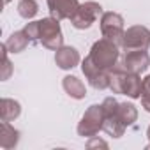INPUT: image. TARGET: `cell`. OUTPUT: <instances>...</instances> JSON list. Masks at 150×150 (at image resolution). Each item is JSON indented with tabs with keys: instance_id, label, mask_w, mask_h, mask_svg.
<instances>
[{
	"instance_id": "cell-13",
	"label": "cell",
	"mask_w": 150,
	"mask_h": 150,
	"mask_svg": "<svg viewBox=\"0 0 150 150\" xmlns=\"http://www.w3.org/2000/svg\"><path fill=\"white\" fill-rule=\"evenodd\" d=\"M4 44L7 46V51L9 53H21L30 44V41H28V37H27V34L23 30H18V32H13L11 37Z\"/></svg>"
},
{
	"instance_id": "cell-9",
	"label": "cell",
	"mask_w": 150,
	"mask_h": 150,
	"mask_svg": "<svg viewBox=\"0 0 150 150\" xmlns=\"http://www.w3.org/2000/svg\"><path fill=\"white\" fill-rule=\"evenodd\" d=\"M80 53L78 50L74 48V46H62L55 51V64L64 69V71H69L72 67H76L80 64Z\"/></svg>"
},
{
	"instance_id": "cell-16",
	"label": "cell",
	"mask_w": 150,
	"mask_h": 150,
	"mask_svg": "<svg viewBox=\"0 0 150 150\" xmlns=\"http://www.w3.org/2000/svg\"><path fill=\"white\" fill-rule=\"evenodd\" d=\"M103 131L108 132V134L113 136V138H120V136H124V132H125V125L118 120L117 115H111V117H104Z\"/></svg>"
},
{
	"instance_id": "cell-20",
	"label": "cell",
	"mask_w": 150,
	"mask_h": 150,
	"mask_svg": "<svg viewBox=\"0 0 150 150\" xmlns=\"http://www.w3.org/2000/svg\"><path fill=\"white\" fill-rule=\"evenodd\" d=\"M2 50H4V71H2V80H7L11 76V72H13V67H11V62L7 58V46L2 44Z\"/></svg>"
},
{
	"instance_id": "cell-18",
	"label": "cell",
	"mask_w": 150,
	"mask_h": 150,
	"mask_svg": "<svg viewBox=\"0 0 150 150\" xmlns=\"http://www.w3.org/2000/svg\"><path fill=\"white\" fill-rule=\"evenodd\" d=\"M23 32L27 34V37H28L30 44H37V42H41L39 21H30V23H27V25H25V28H23Z\"/></svg>"
},
{
	"instance_id": "cell-25",
	"label": "cell",
	"mask_w": 150,
	"mask_h": 150,
	"mask_svg": "<svg viewBox=\"0 0 150 150\" xmlns=\"http://www.w3.org/2000/svg\"><path fill=\"white\" fill-rule=\"evenodd\" d=\"M9 2H11V0H4V4H9Z\"/></svg>"
},
{
	"instance_id": "cell-19",
	"label": "cell",
	"mask_w": 150,
	"mask_h": 150,
	"mask_svg": "<svg viewBox=\"0 0 150 150\" xmlns=\"http://www.w3.org/2000/svg\"><path fill=\"white\" fill-rule=\"evenodd\" d=\"M118 101L115 97H106L103 101V110H104V117H111V115H117V110H118Z\"/></svg>"
},
{
	"instance_id": "cell-17",
	"label": "cell",
	"mask_w": 150,
	"mask_h": 150,
	"mask_svg": "<svg viewBox=\"0 0 150 150\" xmlns=\"http://www.w3.org/2000/svg\"><path fill=\"white\" fill-rule=\"evenodd\" d=\"M39 11V6L35 0H20L18 2V14L23 20H32Z\"/></svg>"
},
{
	"instance_id": "cell-21",
	"label": "cell",
	"mask_w": 150,
	"mask_h": 150,
	"mask_svg": "<svg viewBox=\"0 0 150 150\" xmlns=\"http://www.w3.org/2000/svg\"><path fill=\"white\" fill-rule=\"evenodd\" d=\"M150 94V74L143 80V92H141V96H148Z\"/></svg>"
},
{
	"instance_id": "cell-23",
	"label": "cell",
	"mask_w": 150,
	"mask_h": 150,
	"mask_svg": "<svg viewBox=\"0 0 150 150\" xmlns=\"http://www.w3.org/2000/svg\"><path fill=\"white\" fill-rule=\"evenodd\" d=\"M141 106L145 108V111L150 113V94L148 96H141Z\"/></svg>"
},
{
	"instance_id": "cell-10",
	"label": "cell",
	"mask_w": 150,
	"mask_h": 150,
	"mask_svg": "<svg viewBox=\"0 0 150 150\" xmlns=\"http://www.w3.org/2000/svg\"><path fill=\"white\" fill-rule=\"evenodd\" d=\"M20 141V131L14 129L9 122H2L0 124V146L11 150L18 145Z\"/></svg>"
},
{
	"instance_id": "cell-1",
	"label": "cell",
	"mask_w": 150,
	"mask_h": 150,
	"mask_svg": "<svg viewBox=\"0 0 150 150\" xmlns=\"http://www.w3.org/2000/svg\"><path fill=\"white\" fill-rule=\"evenodd\" d=\"M118 44L108 41V39H99L92 44V50H90V60L103 71H113L115 65L118 64V57H120V51H118Z\"/></svg>"
},
{
	"instance_id": "cell-24",
	"label": "cell",
	"mask_w": 150,
	"mask_h": 150,
	"mask_svg": "<svg viewBox=\"0 0 150 150\" xmlns=\"http://www.w3.org/2000/svg\"><path fill=\"white\" fill-rule=\"evenodd\" d=\"M146 136H148V148H150V125H148V129H146Z\"/></svg>"
},
{
	"instance_id": "cell-12",
	"label": "cell",
	"mask_w": 150,
	"mask_h": 150,
	"mask_svg": "<svg viewBox=\"0 0 150 150\" xmlns=\"http://www.w3.org/2000/svg\"><path fill=\"white\" fill-rule=\"evenodd\" d=\"M20 113H21V106L18 101L7 97L0 101V118H2V122H13L20 117Z\"/></svg>"
},
{
	"instance_id": "cell-8",
	"label": "cell",
	"mask_w": 150,
	"mask_h": 150,
	"mask_svg": "<svg viewBox=\"0 0 150 150\" xmlns=\"http://www.w3.org/2000/svg\"><path fill=\"white\" fill-rule=\"evenodd\" d=\"M46 2H48L50 14L53 18H57L58 21L69 20L80 6L78 0H46Z\"/></svg>"
},
{
	"instance_id": "cell-7",
	"label": "cell",
	"mask_w": 150,
	"mask_h": 150,
	"mask_svg": "<svg viewBox=\"0 0 150 150\" xmlns=\"http://www.w3.org/2000/svg\"><path fill=\"white\" fill-rule=\"evenodd\" d=\"M120 64L127 72L141 74L150 67V55L146 53V50H129L125 51Z\"/></svg>"
},
{
	"instance_id": "cell-4",
	"label": "cell",
	"mask_w": 150,
	"mask_h": 150,
	"mask_svg": "<svg viewBox=\"0 0 150 150\" xmlns=\"http://www.w3.org/2000/svg\"><path fill=\"white\" fill-rule=\"evenodd\" d=\"M99 16H103V7L101 4L97 2H85V4H80L78 9L74 11V14L69 18L71 20V25L78 30H85V28H90L97 20Z\"/></svg>"
},
{
	"instance_id": "cell-22",
	"label": "cell",
	"mask_w": 150,
	"mask_h": 150,
	"mask_svg": "<svg viewBox=\"0 0 150 150\" xmlns=\"http://www.w3.org/2000/svg\"><path fill=\"white\" fill-rule=\"evenodd\" d=\"M87 146H88V148H92V146H108V145H106L104 141H101V139H97V138L94 136V139H90Z\"/></svg>"
},
{
	"instance_id": "cell-15",
	"label": "cell",
	"mask_w": 150,
	"mask_h": 150,
	"mask_svg": "<svg viewBox=\"0 0 150 150\" xmlns=\"http://www.w3.org/2000/svg\"><path fill=\"white\" fill-rule=\"evenodd\" d=\"M110 76H111V71L97 69L87 80H88L90 87H94L96 90H106V88H110Z\"/></svg>"
},
{
	"instance_id": "cell-6",
	"label": "cell",
	"mask_w": 150,
	"mask_h": 150,
	"mask_svg": "<svg viewBox=\"0 0 150 150\" xmlns=\"http://www.w3.org/2000/svg\"><path fill=\"white\" fill-rule=\"evenodd\" d=\"M150 46V30L143 25H134L129 27L124 32V39H122V46L125 51L129 50H148Z\"/></svg>"
},
{
	"instance_id": "cell-5",
	"label": "cell",
	"mask_w": 150,
	"mask_h": 150,
	"mask_svg": "<svg viewBox=\"0 0 150 150\" xmlns=\"http://www.w3.org/2000/svg\"><path fill=\"white\" fill-rule=\"evenodd\" d=\"M101 32L103 37L122 46V39H124V18L118 13H103L101 16Z\"/></svg>"
},
{
	"instance_id": "cell-11",
	"label": "cell",
	"mask_w": 150,
	"mask_h": 150,
	"mask_svg": "<svg viewBox=\"0 0 150 150\" xmlns=\"http://www.w3.org/2000/svg\"><path fill=\"white\" fill-rule=\"evenodd\" d=\"M62 87H64L65 94L71 96L72 99H83L87 96L85 83L80 78H76V76H65L64 81H62Z\"/></svg>"
},
{
	"instance_id": "cell-3",
	"label": "cell",
	"mask_w": 150,
	"mask_h": 150,
	"mask_svg": "<svg viewBox=\"0 0 150 150\" xmlns=\"http://www.w3.org/2000/svg\"><path fill=\"white\" fill-rule=\"evenodd\" d=\"M103 125H104L103 104H92L85 111L81 122L78 124V134L83 138H94L99 131H103Z\"/></svg>"
},
{
	"instance_id": "cell-14",
	"label": "cell",
	"mask_w": 150,
	"mask_h": 150,
	"mask_svg": "<svg viewBox=\"0 0 150 150\" xmlns=\"http://www.w3.org/2000/svg\"><path fill=\"white\" fill-rule=\"evenodd\" d=\"M117 117L125 127H129L138 120V110L132 103H120L117 110Z\"/></svg>"
},
{
	"instance_id": "cell-2",
	"label": "cell",
	"mask_w": 150,
	"mask_h": 150,
	"mask_svg": "<svg viewBox=\"0 0 150 150\" xmlns=\"http://www.w3.org/2000/svg\"><path fill=\"white\" fill-rule=\"evenodd\" d=\"M39 32H41V44L46 50L57 51L58 48L64 46V35L57 18L50 16V18L39 20Z\"/></svg>"
}]
</instances>
